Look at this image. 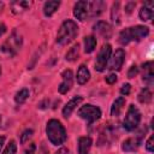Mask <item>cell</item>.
<instances>
[{
  "mask_svg": "<svg viewBox=\"0 0 154 154\" xmlns=\"http://www.w3.org/2000/svg\"><path fill=\"white\" fill-rule=\"evenodd\" d=\"M46 134L48 140L54 146H60L66 140V131L63 124L57 119H51L46 126Z\"/></svg>",
  "mask_w": 154,
  "mask_h": 154,
  "instance_id": "cell-1",
  "label": "cell"
},
{
  "mask_svg": "<svg viewBox=\"0 0 154 154\" xmlns=\"http://www.w3.org/2000/svg\"><path fill=\"white\" fill-rule=\"evenodd\" d=\"M90 78V72L85 65H81L77 71V82L78 84H85Z\"/></svg>",
  "mask_w": 154,
  "mask_h": 154,
  "instance_id": "cell-15",
  "label": "cell"
},
{
  "mask_svg": "<svg viewBox=\"0 0 154 154\" xmlns=\"http://www.w3.org/2000/svg\"><path fill=\"white\" fill-rule=\"evenodd\" d=\"M35 153H36V144L35 143L29 144V147L24 152V154H35Z\"/></svg>",
  "mask_w": 154,
  "mask_h": 154,
  "instance_id": "cell-32",
  "label": "cell"
},
{
  "mask_svg": "<svg viewBox=\"0 0 154 154\" xmlns=\"http://www.w3.org/2000/svg\"><path fill=\"white\" fill-rule=\"evenodd\" d=\"M63 77V82L60 83L59 85V93L60 94H66L71 87H72V83H73V75H72V71L71 70H65L61 75Z\"/></svg>",
  "mask_w": 154,
  "mask_h": 154,
  "instance_id": "cell-9",
  "label": "cell"
},
{
  "mask_svg": "<svg viewBox=\"0 0 154 154\" xmlns=\"http://www.w3.org/2000/svg\"><path fill=\"white\" fill-rule=\"evenodd\" d=\"M32 134H34V131L31 130V129H28V130H25L23 134H22V136H20V142L24 144V143H26L31 137H32Z\"/></svg>",
  "mask_w": 154,
  "mask_h": 154,
  "instance_id": "cell-28",
  "label": "cell"
},
{
  "mask_svg": "<svg viewBox=\"0 0 154 154\" xmlns=\"http://www.w3.org/2000/svg\"><path fill=\"white\" fill-rule=\"evenodd\" d=\"M60 6V1H46L43 5V13L47 17H51Z\"/></svg>",
  "mask_w": 154,
  "mask_h": 154,
  "instance_id": "cell-20",
  "label": "cell"
},
{
  "mask_svg": "<svg viewBox=\"0 0 154 154\" xmlns=\"http://www.w3.org/2000/svg\"><path fill=\"white\" fill-rule=\"evenodd\" d=\"M96 47V38L94 36H85L84 37V52L91 53Z\"/></svg>",
  "mask_w": 154,
  "mask_h": 154,
  "instance_id": "cell-22",
  "label": "cell"
},
{
  "mask_svg": "<svg viewBox=\"0 0 154 154\" xmlns=\"http://www.w3.org/2000/svg\"><path fill=\"white\" fill-rule=\"evenodd\" d=\"M65 57H66V60H69V61H75L76 59H78V57H79V46H78V43L75 45L72 48H70Z\"/></svg>",
  "mask_w": 154,
  "mask_h": 154,
  "instance_id": "cell-23",
  "label": "cell"
},
{
  "mask_svg": "<svg viewBox=\"0 0 154 154\" xmlns=\"http://www.w3.org/2000/svg\"><path fill=\"white\" fill-rule=\"evenodd\" d=\"M77 34H78V25L76 24V22H73L71 19H67L60 25V28L58 30L57 42L59 45H63V46L67 45V43H70L71 41L75 40Z\"/></svg>",
  "mask_w": 154,
  "mask_h": 154,
  "instance_id": "cell-2",
  "label": "cell"
},
{
  "mask_svg": "<svg viewBox=\"0 0 154 154\" xmlns=\"http://www.w3.org/2000/svg\"><path fill=\"white\" fill-rule=\"evenodd\" d=\"M137 73H138V67H137L136 65H132V66L129 69V71H128V77H129V78H134Z\"/></svg>",
  "mask_w": 154,
  "mask_h": 154,
  "instance_id": "cell-30",
  "label": "cell"
},
{
  "mask_svg": "<svg viewBox=\"0 0 154 154\" xmlns=\"http://www.w3.org/2000/svg\"><path fill=\"white\" fill-rule=\"evenodd\" d=\"M30 5H31V2H29V1L19 0V1H13L11 4V8H12L13 13H22L25 10H28L30 7Z\"/></svg>",
  "mask_w": 154,
  "mask_h": 154,
  "instance_id": "cell-17",
  "label": "cell"
},
{
  "mask_svg": "<svg viewBox=\"0 0 154 154\" xmlns=\"http://www.w3.org/2000/svg\"><path fill=\"white\" fill-rule=\"evenodd\" d=\"M140 122H141V113L138 108L135 105H130V107L128 108L126 116L124 118V122H123L124 129L128 131H132L138 126Z\"/></svg>",
  "mask_w": 154,
  "mask_h": 154,
  "instance_id": "cell-5",
  "label": "cell"
},
{
  "mask_svg": "<svg viewBox=\"0 0 154 154\" xmlns=\"http://www.w3.org/2000/svg\"><path fill=\"white\" fill-rule=\"evenodd\" d=\"M69 153V150L67 149H65V148H63V149H60L59 152H57L55 154H67Z\"/></svg>",
  "mask_w": 154,
  "mask_h": 154,
  "instance_id": "cell-35",
  "label": "cell"
},
{
  "mask_svg": "<svg viewBox=\"0 0 154 154\" xmlns=\"http://www.w3.org/2000/svg\"><path fill=\"white\" fill-rule=\"evenodd\" d=\"M149 34V29L144 25H136L128 28L119 34V42L122 45H128L130 41H141Z\"/></svg>",
  "mask_w": 154,
  "mask_h": 154,
  "instance_id": "cell-3",
  "label": "cell"
},
{
  "mask_svg": "<svg viewBox=\"0 0 154 154\" xmlns=\"http://www.w3.org/2000/svg\"><path fill=\"white\" fill-rule=\"evenodd\" d=\"M130 89H131V85L130 84H124L122 88H120V93H122V95H129L130 94Z\"/></svg>",
  "mask_w": 154,
  "mask_h": 154,
  "instance_id": "cell-31",
  "label": "cell"
},
{
  "mask_svg": "<svg viewBox=\"0 0 154 154\" xmlns=\"http://www.w3.org/2000/svg\"><path fill=\"white\" fill-rule=\"evenodd\" d=\"M140 18L143 20V22H147V20H150L154 16V11H153V7H148V6H143L141 10H140V13H138Z\"/></svg>",
  "mask_w": 154,
  "mask_h": 154,
  "instance_id": "cell-21",
  "label": "cell"
},
{
  "mask_svg": "<svg viewBox=\"0 0 154 154\" xmlns=\"http://www.w3.org/2000/svg\"><path fill=\"white\" fill-rule=\"evenodd\" d=\"M17 152V144L14 141H10L8 144L6 146V148L4 149L2 154H16Z\"/></svg>",
  "mask_w": 154,
  "mask_h": 154,
  "instance_id": "cell-27",
  "label": "cell"
},
{
  "mask_svg": "<svg viewBox=\"0 0 154 154\" xmlns=\"http://www.w3.org/2000/svg\"><path fill=\"white\" fill-rule=\"evenodd\" d=\"M4 141H5V137H4V136H0V149L2 148V144H4Z\"/></svg>",
  "mask_w": 154,
  "mask_h": 154,
  "instance_id": "cell-36",
  "label": "cell"
},
{
  "mask_svg": "<svg viewBox=\"0 0 154 154\" xmlns=\"http://www.w3.org/2000/svg\"><path fill=\"white\" fill-rule=\"evenodd\" d=\"M111 53H112V47L111 45H103L102 48L100 49L97 57H96V61H95V70L101 72L106 69L108 59L111 58Z\"/></svg>",
  "mask_w": 154,
  "mask_h": 154,
  "instance_id": "cell-7",
  "label": "cell"
},
{
  "mask_svg": "<svg viewBox=\"0 0 154 154\" xmlns=\"http://www.w3.org/2000/svg\"><path fill=\"white\" fill-rule=\"evenodd\" d=\"M78 116L88 123H94L101 117V109L94 105H84L78 109Z\"/></svg>",
  "mask_w": 154,
  "mask_h": 154,
  "instance_id": "cell-6",
  "label": "cell"
},
{
  "mask_svg": "<svg viewBox=\"0 0 154 154\" xmlns=\"http://www.w3.org/2000/svg\"><path fill=\"white\" fill-rule=\"evenodd\" d=\"M138 101L142 103H148L152 101V93L148 88L142 89V91L138 94Z\"/></svg>",
  "mask_w": 154,
  "mask_h": 154,
  "instance_id": "cell-25",
  "label": "cell"
},
{
  "mask_svg": "<svg viewBox=\"0 0 154 154\" xmlns=\"http://www.w3.org/2000/svg\"><path fill=\"white\" fill-rule=\"evenodd\" d=\"M124 105H125V99L123 96L116 99V101L113 102L112 107H111V114L114 116V117H118L120 114V112L123 111L124 108Z\"/></svg>",
  "mask_w": 154,
  "mask_h": 154,
  "instance_id": "cell-19",
  "label": "cell"
},
{
  "mask_svg": "<svg viewBox=\"0 0 154 154\" xmlns=\"http://www.w3.org/2000/svg\"><path fill=\"white\" fill-rule=\"evenodd\" d=\"M106 82H107L108 84H113V83H116V82H117V75H114V73L108 75V76L106 77Z\"/></svg>",
  "mask_w": 154,
  "mask_h": 154,
  "instance_id": "cell-33",
  "label": "cell"
},
{
  "mask_svg": "<svg viewBox=\"0 0 154 154\" xmlns=\"http://www.w3.org/2000/svg\"><path fill=\"white\" fill-rule=\"evenodd\" d=\"M91 138L90 137H79L78 140V154H88L91 147Z\"/></svg>",
  "mask_w": 154,
  "mask_h": 154,
  "instance_id": "cell-16",
  "label": "cell"
},
{
  "mask_svg": "<svg viewBox=\"0 0 154 154\" xmlns=\"http://www.w3.org/2000/svg\"><path fill=\"white\" fill-rule=\"evenodd\" d=\"M73 14L78 20H85L89 17V1H78L75 4Z\"/></svg>",
  "mask_w": 154,
  "mask_h": 154,
  "instance_id": "cell-8",
  "label": "cell"
},
{
  "mask_svg": "<svg viewBox=\"0 0 154 154\" xmlns=\"http://www.w3.org/2000/svg\"><path fill=\"white\" fill-rule=\"evenodd\" d=\"M0 75H1V67H0Z\"/></svg>",
  "mask_w": 154,
  "mask_h": 154,
  "instance_id": "cell-37",
  "label": "cell"
},
{
  "mask_svg": "<svg viewBox=\"0 0 154 154\" xmlns=\"http://www.w3.org/2000/svg\"><path fill=\"white\" fill-rule=\"evenodd\" d=\"M28 97H29V90H28L26 88H23V89H20V90L16 94V96H14V101H16L17 103L22 105V103H24V102L26 101Z\"/></svg>",
  "mask_w": 154,
  "mask_h": 154,
  "instance_id": "cell-24",
  "label": "cell"
},
{
  "mask_svg": "<svg viewBox=\"0 0 154 154\" xmlns=\"http://www.w3.org/2000/svg\"><path fill=\"white\" fill-rule=\"evenodd\" d=\"M22 46V36L14 31L0 47V55L4 58H11L13 57Z\"/></svg>",
  "mask_w": 154,
  "mask_h": 154,
  "instance_id": "cell-4",
  "label": "cell"
},
{
  "mask_svg": "<svg viewBox=\"0 0 154 154\" xmlns=\"http://www.w3.org/2000/svg\"><path fill=\"white\" fill-rule=\"evenodd\" d=\"M143 69V81L148 84L152 85L154 82V73H153V63L152 61H147L142 65Z\"/></svg>",
  "mask_w": 154,
  "mask_h": 154,
  "instance_id": "cell-13",
  "label": "cell"
},
{
  "mask_svg": "<svg viewBox=\"0 0 154 154\" xmlns=\"http://www.w3.org/2000/svg\"><path fill=\"white\" fill-rule=\"evenodd\" d=\"M103 7H105V4L102 1H93V2H89V16L90 17L99 16L102 12Z\"/></svg>",
  "mask_w": 154,
  "mask_h": 154,
  "instance_id": "cell-18",
  "label": "cell"
},
{
  "mask_svg": "<svg viewBox=\"0 0 154 154\" xmlns=\"http://www.w3.org/2000/svg\"><path fill=\"white\" fill-rule=\"evenodd\" d=\"M82 96H75L73 99H71L65 106H64V108H63V116L65 117V118H69L70 116H71V113L73 112V109L82 102Z\"/></svg>",
  "mask_w": 154,
  "mask_h": 154,
  "instance_id": "cell-11",
  "label": "cell"
},
{
  "mask_svg": "<svg viewBox=\"0 0 154 154\" xmlns=\"http://www.w3.org/2000/svg\"><path fill=\"white\" fill-rule=\"evenodd\" d=\"M94 30H95V32H97L99 35L103 36L105 38H109L111 35H112V29H111L109 24L106 23V22H101V20L97 22L94 25Z\"/></svg>",
  "mask_w": 154,
  "mask_h": 154,
  "instance_id": "cell-12",
  "label": "cell"
},
{
  "mask_svg": "<svg viewBox=\"0 0 154 154\" xmlns=\"http://www.w3.org/2000/svg\"><path fill=\"white\" fill-rule=\"evenodd\" d=\"M146 148H147V150L150 152V153L154 152V136H150V137L148 138V141H147V143H146Z\"/></svg>",
  "mask_w": 154,
  "mask_h": 154,
  "instance_id": "cell-29",
  "label": "cell"
},
{
  "mask_svg": "<svg viewBox=\"0 0 154 154\" xmlns=\"http://www.w3.org/2000/svg\"><path fill=\"white\" fill-rule=\"evenodd\" d=\"M0 124H1V117H0Z\"/></svg>",
  "mask_w": 154,
  "mask_h": 154,
  "instance_id": "cell-38",
  "label": "cell"
},
{
  "mask_svg": "<svg viewBox=\"0 0 154 154\" xmlns=\"http://www.w3.org/2000/svg\"><path fill=\"white\" fill-rule=\"evenodd\" d=\"M124 60H125V52L123 48H119L116 51V53L113 54L112 59H111V64H109V69L111 70H116V71H119L124 64Z\"/></svg>",
  "mask_w": 154,
  "mask_h": 154,
  "instance_id": "cell-10",
  "label": "cell"
},
{
  "mask_svg": "<svg viewBox=\"0 0 154 154\" xmlns=\"http://www.w3.org/2000/svg\"><path fill=\"white\" fill-rule=\"evenodd\" d=\"M141 144V138L140 137H130L125 140L122 144V149L124 152H135Z\"/></svg>",
  "mask_w": 154,
  "mask_h": 154,
  "instance_id": "cell-14",
  "label": "cell"
},
{
  "mask_svg": "<svg viewBox=\"0 0 154 154\" xmlns=\"http://www.w3.org/2000/svg\"><path fill=\"white\" fill-rule=\"evenodd\" d=\"M111 18L114 23H119V2H114L113 4V7H112V12H111Z\"/></svg>",
  "mask_w": 154,
  "mask_h": 154,
  "instance_id": "cell-26",
  "label": "cell"
},
{
  "mask_svg": "<svg viewBox=\"0 0 154 154\" xmlns=\"http://www.w3.org/2000/svg\"><path fill=\"white\" fill-rule=\"evenodd\" d=\"M5 31H6V25L0 23V36H2L5 34Z\"/></svg>",
  "mask_w": 154,
  "mask_h": 154,
  "instance_id": "cell-34",
  "label": "cell"
}]
</instances>
